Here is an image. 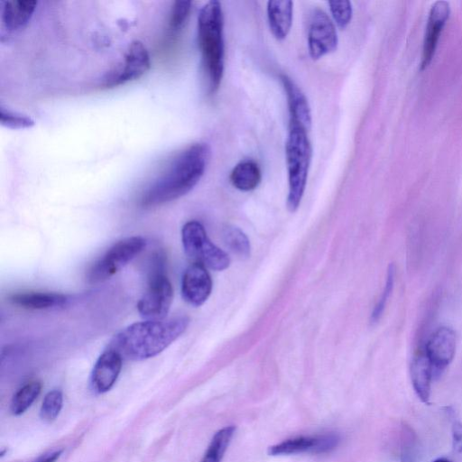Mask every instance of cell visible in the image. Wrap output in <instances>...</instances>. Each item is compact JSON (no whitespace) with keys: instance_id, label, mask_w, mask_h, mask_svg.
I'll use <instances>...</instances> for the list:
<instances>
[{"instance_id":"obj_1","label":"cell","mask_w":462,"mask_h":462,"mask_svg":"<svg viewBox=\"0 0 462 462\" xmlns=\"http://www.w3.org/2000/svg\"><path fill=\"white\" fill-rule=\"evenodd\" d=\"M209 158L210 148L205 143H195L181 150L147 187L141 205L155 207L189 193L204 175Z\"/></svg>"},{"instance_id":"obj_2","label":"cell","mask_w":462,"mask_h":462,"mask_svg":"<svg viewBox=\"0 0 462 462\" xmlns=\"http://www.w3.org/2000/svg\"><path fill=\"white\" fill-rule=\"evenodd\" d=\"M189 323L187 316L135 322L115 335L109 348L130 360L151 358L175 341L186 330Z\"/></svg>"},{"instance_id":"obj_3","label":"cell","mask_w":462,"mask_h":462,"mask_svg":"<svg viewBox=\"0 0 462 462\" xmlns=\"http://www.w3.org/2000/svg\"><path fill=\"white\" fill-rule=\"evenodd\" d=\"M198 43L208 92L220 87L225 62L224 14L221 3L207 2L198 15Z\"/></svg>"},{"instance_id":"obj_4","label":"cell","mask_w":462,"mask_h":462,"mask_svg":"<svg viewBox=\"0 0 462 462\" xmlns=\"http://www.w3.org/2000/svg\"><path fill=\"white\" fill-rule=\"evenodd\" d=\"M310 126L311 125L289 119L285 158L289 186L287 208L291 212H295L298 209L306 189L312 156V148L309 138Z\"/></svg>"},{"instance_id":"obj_5","label":"cell","mask_w":462,"mask_h":462,"mask_svg":"<svg viewBox=\"0 0 462 462\" xmlns=\"http://www.w3.org/2000/svg\"><path fill=\"white\" fill-rule=\"evenodd\" d=\"M153 262L147 289L137 303V310L146 320H162L170 310L173 290L164 273V260L162 255L156 254Z\"/></svg>"},{"instance_id":"obj_6","label":"cell","mask_w":462,"mask_h":462,"mask_svg":"<svg viewBox=\"0 0 462 462\" xmlns=\"http://www.w3.org/2000/svg\"><path fill=\"white\" fill-rule=\"evenodd\" d=\"M181 240L186 254L193 263L214 271L228 268L229 256L209 240L204 226L199 221L191 220L183 226Z\"/></svg>"},{"instance_id":"obj_7","label":"cell","mask_w":462,"mask_h":462,"mask_svg":"<svg viewBox=\"0 0 462 462\" xmlns=\"http://www.w3.org/2000/svg\"><path fill=\"white\" fill-rule=\"evenodd\" d=\"M145 245V239L137 236L116 242L91 266L88 273V282L97 283L110 278L137 256Z\"/></svg>"},{"instance_id":"obj_8","label":"cell","mask_w":462,"mask_h":462,"mask_svg":"<svg viewBox=\"0 0 462 462\" xmlns=\"http://www.w3.org/2000/svg\"><path fill=\"white\" fill-rule=\"evenodd\" d=\"M151 67V58L145 45L134 41L129 45L124 60L107 72L99 83V87L111 88L135 80L145 74Z\"/></svg>"},{"instance_id":"obj_9","label":"cell","mask_w":462,"mask_h":462,"mask_svg":"<svg viewBox=\"0 0 462 462\" xmlns=\"http://www.w3.org/2000/svg\"><path fill=\"white\" fill-rule=\"evenodd\" d=\"M338 42L336 26L322 9H315L308 29V49L312 60H319L334 51Z\"/></svg>"},{"instance_id":"obj_10","label":"cell","mask_w":462,"mask_h":462,"mask_svg":"<svg viewBox=\"0 0 462 462\" xmlns=\"http://www.w3.org/2000/svg\"><path fill=\"white\" fill-rule=\"evenodd\" d=\"M339 437L334 433L300 436L283 440L269 448L271 456L295 455L301 453L323 454L335 449Z\"/></svg>"},{"instance_id":"obj_11","label":"cell","mask_w":462,"mask_h":462,"mask_svg":"<svg viewBox=\"0 0 462 462\" xmlns=\"http://www.w3.org/2000/svg\"><path fill=\"white\" fill-rule=\"evenodd\" d=\"M424 350L431 364L433 376H439L454 358L455 331L447 326L438 328L427 340Z\"/></svg>"},{"instance_id":"obj_12","label":"cell","mask_w":462,"mask_h":462,"mask_svg":"<svg viewBox=\"0 0 462 462\" xmlns=\"http://www.w3.org/2000/svg\"><path fill=\"white\" fill-rule=\"evenodd\" d=\"M212 286V279L207 268L199 263H192L182 276V297L190 305L200 306L209 297Z\"/></svg>"},{"instance_id":"obj_13","label":"cell","mask_w":462,"mask_h":462,"mask_svg":"<svg viewBox=\"0 0 462 462\" xmlns=\"http://www.w3.org/2000/svg\"><path fill=\"white\" fill-rule=\"evenodd\" d=\"M450 14L449 4L447 1H436L430 7L422 45L420 69H424L430 63L443 30Z\"/></svg>"},{"instance_id":"obj_14","label":"cell","mask_w":462,"mask_h":462,"mask_svg":"<svg viewBox=\"0 0 462 462\" xmlns=\"http://www.w3.org/2000/svg\"><path fill=\"white\" fill-rule=\"evenodd\" d=\"M122 360L121 355L111 348L100 355L91 374L92 385L97 393H106L113 387L121 372Z\"/></svg>"},{"instance_id":"obj_15","label":"cell","mask_w":462,"mask_h":462,"mask_svg":"<svg viewBox=\"0 0 462 462\" xmlns=\"http://www.w3.org/2000/svg\"><path fill=\"white\" fill-rule=\"evenodd\" d=\"M411 380L417 396L428 403L430 398L433 369L425 353L424 346L417 349L411 358Z\"/></svg>"},{"instance_id":"obj_16","label":"cell","mask_w":462,"mask_h":462,"mask_svg":"<svg viewBox=\"0 0 462 462\" xmlns=\"http://www.w3.org/2000/svg\"><path fill=\"white\" fill-rule=\"evenodd\" d=\"M38 2L31 0L4 1L1 3V20L8 31L24 27L31 20Z\"/></svg>"},{"instance_id":"obj_17","label":"cell","mask_w":462,"mask_h":462,"mask_svg":"<svg viewBox=\"0 0 462 462\" xmlns=\"http://www.w3.org/2000/svg\"><path fill=\"white\" fill-rule=\"evenodd\" d=\"M267 18L273 35L282 41L289 34L293 18V3L291 1L267 2Z\"/></svg>"},{"instance_id":"obj_18","label":"cell","mask_w":462,"mask_h":462,"mask_svg":"<svg viewBox=\"0 0 462 462\" xmlns=\"http://www.w3.org/2000/svg\"><path fill=\"white\" fill-rule=\"evenodd\" d=\"M280 80L286 93L289 119L311 125L310 107L303 92L287 75H280Z\"/></svg>"},{"instance_id":"obj_19","label":"cell","mask_w":462,"mask_h":462,"mask_svg":"<svg viewBox=\"0 0 462 462\" xmlns=\"http://www.w3.org/2000/svg\"><path fill=\"white\" fill-rule=\"evenodd\" d=\"M229 180L236 189L241 191H251L260 184L262 171L255 161L245 159L236 163L232 169Z\"/></svg>"},{"instance_id":"obj_20","label":"cell","mask_w":462,"mask_h":462,"mask_svg":"<svg viewBox=\"0 0 462 462\" xmlns=\"http://www.w3.org/2000/svg\"><path fill=\"white\" fill-rule=\"evenodd\" d=\"M10 300L22 308L42 310L61 306L67 299L60 293L27 291L13 294Z\"/></svg>"},{"instance_id":"obj_21","label":"cell","mask_w":462,"mask_h":462,"mask_svg":"<svg viewBox=\"0 0 462 462\" xmlns=\"http://www.w3.org/2000/svg\"><path fill=\"white\" fill-rule=\"evenodd\" d=\"M236 427L226 426L213 436L201 462H221L232 439Z\"/></svg>"},{"instance_id":"obj_22","label":"cell","mask_w":462,"mask_h":462,"mask_svg":"<svg viewBox=\"0 0 462 462\" xmlns=\"http://www.w3.org/2000/svg\"><path fill=\"white\" fill-rule=\"evenodd\" d=\"M224 243L227 248L240 258H248L251 245L246 235L235 226H227L223 230Z\"/></svg>"},{"instance_id":"obj_23","label":"cell","mask_w":462,"mask_h":462,"mask_svg":"<svg viewBox=\"0 0 462 462\" xmlns=\"http://www.w3.org/2000/svg\"><path fill=\"white\" fill-rule=\"evenodd\" d=\"M40 382L32 381L20 388L13 396L10 409L14 415L23 413L35 401L41 393Z\"/></svg>"},{"instance_id":"obj_24","label":"cell","mask_w":462,"mask_h":462,"mask_svg":"<svg viewBox=\"0 0 462 462\" xmlns=\"http://www.w3.org/2000/svg\"><path fill=\"white\" fill-rule=\"evenodd\" d=\"M395 273H396L395 265H394V263H391L387 268L386 279H385L383 290L381 293V296H380L377 303L374 307L373 311L370 316V322L372 324H375L376 322H378V320L381 319V317L385 310L388 299H389L390 295L392 294V291L394 287Z\"/></svg>"},{"instance_id":"obj_25","label":"cell","mask_w":462,"mask_h":462,"mask_svg":"<svg viewBox=\"0 0 462 462\" xmlns=\"http://www.w3.org/2000/svg\"><path fill=\"white\" fill-rule=\"evenodd\" d=\"M63 396L60 390L50 391L42 401L40 417L47 422L54 420L62 408Z\"/></svg>"},{"instance_id":"obj_26","label":"cell","mask_w":462,"mask_h":462,"mask_svg":"<svg viewBox=\"0 0 462 462\" xmlns=\"http://www.w3.org/2000/svg\"><path fill=\"white\" fill-rule=\"evenodd\" d=\"M190 9V1H175L173 3L169 20V28L172 34L178 33L183 28Z\"/></svg>"},{"instance_id":"obj_27","label":"cell","mask_w":462,"mask_h":462,"mask_svg":"<svg viewBox=\"0 0 462 462\" xmlns=\"http://www.w3.org/2000/svg\"><path fill=\"white\" fill-rule=\"evenodd\" d=\"M328 5L335 23L341 29L346 28L349 24L353 15L351 2H329Z\"/></svg>"},{"instance_id":"obj_28","label":"cell","mask_w":462,"mask_h":462,"mask_svg":"<svg viewBox=\"0 0 462 462\" xmlns=\"http://www.w3.org/2000/svg\"><path fill=\"white\" fill-rule=\"evenodd\" d=\"M0 118L3 126L12 129L28 128L34 125V121L31 117L15 112L14 113L2 106L0 109Z\"/></svg>"},{"instance_id":"obj_29","label":"cell","mask_w":462,"mask_h":462,"mask_svg":"<svg viewBox=\"0 0 462 462\" xmlns=\"http://www.w3.org/2000/svg\"><path fill=\"white\" fill-rule=\"evenodd\" d=\"M402 462H415L416 458V442L415 436L409 427H402V446H401Z\"/></svg>"},{"instance_id":"obj_30","label":"cell","mask_w":462,"mask_h":462,"mask_svg":"<svg viewBox=\"0 0 462 462\" xmlns=\"http://www.w3.org/2000/svg\"><path fill=\"white\" fill-rule=\"evenodd\" d=\"M452 443L454 451L462 457V423L457 420L452 424Z\"/></svg>"},{"instance_id":"obj_31","label":"cell","mask_w":462,"mask_h":462,"mask_svg":"<svg viewBox=\"0 0 462 462\" xmlns=\"http://www.w3.org/2000/svg\"><path fill=\"white\" fill-rule=\"evenodd\" d=\"M61 452V450L52 452L44 457L43 458H42L41 460H39L38 462H56V460L60 457Z\"/></svg>"},{"instance_id":"obj_32","label":"cell","mask_w":462,"mask_h":462,"mask_svg":"<svg viewBox=\"0 0 462 462\" xmlns=\"http://www.w3.org/2000/svg\"><path fill=\"white\" fill-rule=\"evenodd\" d=\"M432 462H452V461L448 458H445V457H439V458L433 460Z\"/></svg>"}]
</instances>
